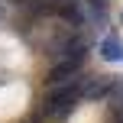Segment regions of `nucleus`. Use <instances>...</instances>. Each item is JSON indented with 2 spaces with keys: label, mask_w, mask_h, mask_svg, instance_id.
Masks as SVG:
<instances>
[{
  "label": "nucleus",
  "mask_w": 123,
  "mask_h": 123,
  "mask_svg": "<svg viewBox=\"0 0 123 123\" xmlns=\"http://www.w3.org/2000/svg\"><path fill=\"white\" fill-rule=\"evenodd\" d=\"M87 3H91V10L97 13L100 19H104V13H107V0H87Z\"/></svg>",
  "instance_id": "4"
},
{
  "label": "nucleus",
  "mask_w": 123,
  "mask_h": 123,
  "mask_svg": "<svg viewBox=\"0 0 123 123\" xmlns=\"http://www.w3.org/2000/svg\"><path fill=\"white\" fill-rule=\"evenodd\" d=\"M78 104H81V78L74 81V84H65V87L49 91L42 110H45V117H52V120H65Z\"/></svg>",
  "instance_id": "1"
},
{
  "label": "nucleus",
  "mask_w": 123,
  "mask_h": 123,
  "mask_svg": "<svg viewBox=\"0 0 123 123\" xmlns=\"http://www.w3.org/2000/svg\"><path fill=\"white\" fill-rule=\"evenodd\" d=\"M97 52H100L104 62H123V42L117 36H104L100 45H97Z\"/></svg>",
  "instance_id": "3"
},
{
  "label": "nucleus",
  "mask_w": 123,
  "mask_h": 123,
  "mask_svg": "<svg viewBox=\"0 0 123 123\" xmlns=\"http://www.w3.org/2000/svg\"><path fill=\"white\" fill-rule=\"evenodd\" d=\"M55 13L68 26H81L84 23V10H81V3H74V0H55Z\"/></svg>",
  "instance_id": "2"
}]
</instances>
